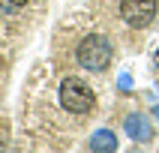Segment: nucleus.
<instances>
[{
    "mask_svg": "<svg viewBox=\"0 0 159 153\" xmlns=\"http://www.w3.org/2000/svg\"><path fill=\"white\" fill-rule=\"evenodd\" d=\"M120 15L129 27H147L156 18V0H120Z\"/></svg>",
    "mask_w": 159,
    "mask_h": 153,
    "instance_id": "nucleus-3",
    "label": "nucleus"
},
{
    "mask_svg": "<svg viewBox=\"0 0 159 153\" xmlns=\"http://www.w3.org/2000/svg\"><path fill=\"white\" fill-rule=\"evenodd\" d=\"M24 6H27V0H0V12H18Z\"/></svg>",
    "mask_w": 159,
    "mask_h": 153,
    "instance_id": "nucleus-6",
    "label": "nucleus"
},
{
    "mask_svg": "<svg viewBox=\"0 0 159 153\" xmlns=\"http://www.w3.org/2000/svg\"><path fill=\"white\" fill-rule=\"evenodd\" d=\"M120 87L129 90V87H132V78H129V75H123V78H120Z\"/></svg>",
    "mask_w": 159,
    "mask_h": 153,
    "instance_id": "nucleus-7",
    "label": "nucleus"
},
{
    "mask_svg": "<svg viewBox=\"0 0 159 153\" xmlns=\"http://www.w3.org/2000/svg\"><path fill=\"white\" fill-rule=\"evenodd\" d=\"M90 150L93 153H114L117 150V135L111 129H96L90 135Z\"/></svg>",
    "mask_w": 159,
    "mask_h": 153,
    "instance_id": "nucleus-5",
    "label": "nucleus"
},
{
    "mask_svg": "<svg viewBox=\"0 0 159 153\" xmlns=\"http://www.w3.org/2000/svg\"><path fill=\"white\" fill-rule=\"evenodd\" d=\"M111 42H108L105 36H84L78 45V63L84 66V69L90 72H105L108 63H111Z\"/></svg>",
    "mask_w": 159,
    "mask_h": 153,
    "instance_id": "nucleus-1",
    "label": "nucleus"
},
{
    "mask_svg": "<svg viewBox=\"0 0 159 153\" xmlns=\"http://www.w3.org/2000/svg\"><path fill=\"white\" fill-rule=\"evenodd\" d=\"M126 135H129L132 141H150L153 129H150V123L144 120V114H129L126 117Z\"/></svg>",
    "mask_w": 159,
    "mask_h": 153,
    "instance_id": "nucleus-4",
    "label": "nucleus"
},
{
    "mask_svg": "<svg viewBox=\"0 0 159 153\" xmlns=\"http://www.w3.org/2000/svg\"><path fill=\"white\" fill-rule=\"evenodd\" d=\"M60 105L66 108L69 114H87L90 108L96 105V96H93V90H90L81 78H63V84H60Z\"/></svg>",
    "mask_w": 159,
    "mask_h": 153,
    "instance_id": "nucleus-2",
    "label": "nucleus"
}]
</instances>
